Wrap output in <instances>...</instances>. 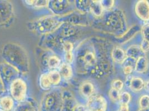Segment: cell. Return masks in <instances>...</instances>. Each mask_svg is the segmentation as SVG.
<instances>
[{
    "label": "cell",
    "mask_w": 149,
    "mask_h": 111,
    "mask_svg": "<svg viewBox=\"0 0 149 111\" xmlns=\"http://www.w3.org/2000/svg\"><path fill=\"white\" fill-rule=\"evenodd\" d=\"M137 111H149V108H144V109L140 108Z\"/></svg>",
    "instance_id": "cell-41"
},
{
    "label": "cell",
    "mask_w": 149,
    "mask_h": 111,
    "mask_svg": "<svg viewBox=\"0 0 149 111\" xmlns=\"http://www.w3.org/2000/svg\"><path fill=\"white\" fill-rule=\"evenodd\" d=\"M86 106L88 111H106L107 102L104 97L96 94L88 99Z\"/></svg>",
    "instance_id": "cell-11"
},
{
    "label": "cell",
    "mask_w": 149,
    "mask_h": 111,
    "mask_svg": "<svg viewBox=\"0 0 149 111\" xmlns=\"http://www.w3.org/2000/svg\"><path fill=\"white\" fill-rule=\"evenodd\" d=\"M120 91L113 88H111L109 92V96L110 99L113 102L118 101L120 96Z\"/></svg>",
    "instance_id": "cell-33"
},
{
    "label": "cell",
    "mask_w": 149,
    "mask_h": 111,
    "mask_svg": "<svg viewBox=\"0 0 149 111\" xmlns=\"http://www.w3.org/2000/svg\"><path fill=\"white\" fill-rule=\"evenodd\" d=\"M74 44L70 41H65L62 44V56L64 53L68 52H74Z\"/></svg>",
    "instance_id": "cell-30"
},
{
    "label": "cell",
    "mask_w": 149,
    "mask_h": 111,
    "mask_svg": "<svg viewBox=\"0 0 149 111\" xmlns=\"http://www.w3.org/2000/svg\"><path fill=\"white\" fill-rule=\"evenodd\" d=\"M131 100V96L130 94L127 92H124L120 94L119 102L120 104L129 105Z\"/></svg>",
    "instance_id": "cell-29"
},
{
    "label": "cell",
    "mask_w": 149,
    "mask_h": 111,
    "mask_svg": "<svg viewBox=\"0 0 149 111\" xmlns=\"http://www.w3.org/2000/svg\"><path fill=\"white\" fill-rule=\"evenodd\" d=\"M145 82L140 77H132L129 87L134 92H140L144 88Z\"/></svg>",
    "instance_id": "cell-26"
},
{
    "label": "cell",
    "mask_w": 149,
    "mask_h": 111,
    "mask_svg": "<svg viewBox=\"0 0 149 111\" xmlns=\"http://www.w3.org/2000/svg\"><path fill=\"white\" fill-rule=\"evenodd\" d=\"M8 92L17 104L24 102L29 97L26 82L19 77L11 83Z\"/></svg>",
    "instance_id": "cell-6"
},
{
    "label": "cell",
    "mask_w": 149,
    "mask_h": 111,
    "mask_svg": "<svg viewBox=\"0 0 149 111\" xmlns=\"http://www.w3.org/2000/svg\"><path fill=\"white\" fill-rule=\"evenodd\" d=\"M74 52H65L62 56V61L67 63L70 65H72L74 62Z\"/></svg>",
    "instance_id": "cell-28"
},
{
    "label": "cell",
    "mask_w": 149,
    "mask_h": 111,
    "mask_svg": "<svg viewBox=\"0 0 149 111\" xmlns=\"http://www.w3.org/2000/svg\"><path fill=\"white\" fill-rule=\"evenodd\" d=\"M63 23L62 17L51 14L29 22L27 27L31 32L42 36L54 32Z\"/></svg>",
    "instance_id": "cell-4"
},
{
    "label": "cell",
    "mask_w": 149,
    "mask_h": 111,
    "mask_svg": "<svg viewBox=\"0 0 149 111\" xmlns=\"http://www.w3.org/2000/svg\"><path fill=\"white\" fill-rule=\"evenodd\" d=\"M45 51L41 59V64L44 69L43 72L58 69L63 62L61 58L50 51Z\"/></svg>",
    "instance_id": "cell-10"
},
{
    "label": "cell",
    "mask_w": 149,
    "mask_h": 111,
    "mask_svg": "<svg viewBox=\"0 0 149 111\" xmlns=\"http://www.w3.org/2000/svg\"><path fill=\"white\" fill-rule=\"evenodd\" d=\"M15 11L10 1L0 0V27H8L14 21Z\"/></svg>",
    "instance_id": "cell-9"
},
{
    "label": "cell",
    "mask_w": 149,
    "mask_h": 111,
    "mask_svg": "<svg viewBox=\"0 0 149 111\" xmlns=\"http://www.w3.org/2000/svg\"><path fill=\"white\" fill-rule=\"evenodd\" d=\"M73 111H88L86 105L77 103L75 105Z\"/></svg>",
    "instance_id": "cell-37"
},
{
    "label": "cell",
    "mask_w": 149,
    "mask_h": 111,
    "mask_svg": "<svg viewBox=\"0 0 149 111\" xmlns=\"http://www.w3.org/2000/svg\"><path fill=\"white\" fill-rule=\"evenodd\" d=\"M21 74L16 68L11 65L4 61L0 63V80L7 92L11 83L19 78Z\"/></svg>",
    "instance_id": "cell-8"
},
{
    "label": "cell",
    "mask_w": 149,
    "mask_h": 111,
    "mask_svg": "<svg viewBox=\"0 0 149 111\" xmlns=\"http://www.w3.org/2000/svg\"><path fill=\"white\" fill-rule=\"evenodd\" d=\"M78 102L72 93L68 90L63 91V104L61 111H73Z\"/></svg>",
    "instance_id": "cell-14"
},
{
    "label": "cell",
    "mask_w": 149,
    "mask_h": 111,
    "mask_svg": "<svg viewBox=\"0 0 149 111\" xmlns=\"http://www.w3.org/2000/svg\"><path fill=\"white\" fill-rule=\"evenodd\" d=\"M63 91L61 87H58L45 93L39 104L40 111H61Z\"/></svg>",
    "instance_id": "cell-5"
},
{
    "label": "cell",
    "mask_w": 149,
    "mask_h": 111,
    "mask_svg": "<svg viewBox=\"0 0 149 111\" xmlns=\"http://www.w3.org/2000/svg\"><path fill=\"white\" fill-rule=\"evenodd\" d=\"M17 103L9 93L6 92L0 96V110L3 111H15Z\"/></svg>",
    "instance_id": "cell-13"
},
{
    "label": "cell",
    "mask_w": 149,
    "mask_h": 111,
    "mask_svg": "<svg viewBox=\"0 0 149 111\" xmlns=\"http://www.w3.org/2000/svg\"><path fill=\"white\" fill-rule=\"evenodd\" d=\"M58 70L62 77V80L68 81L70 80L74 76V69L71 65L67 63L62 62Z\"/></svg>",
    "instance_id": "cell-18"
},
{
    "label": "cell",
    "mask_w": 149,
    "mask_h": 111,
    "mask_svg": "<svg viewBox=\"0 0 149 111\" xmlns=\"http://www.w3.org/2000/svg\"><path fill=\"white\" fill-rule=\"evenodd\" d=\"M91 1L87 0L74 1V2L76 10L82 13L90 12Z\"/></svg>",
    "instance_id": "cell-23"
},
{
    "label": "cell",
    "mask_w": 149,
    "mask_h": 111,
    "mask_svg": "<svg viewBox=\"0 0 149 111\" xmlns=\"http://www.w3.org/2000/svg\"><path fill=\"white\" fill-rule=\"evenodd\" d=\"M45 73L47 80L52 88L61 87L60 85L62 82V77L58 69L51 70L47 72H45Z\"/></svg>",
    "instance_id": "cell-17"
},
{
    "label": "cell",
    "mask_w": 149,
    "mask_h": 111,
    "mask_svg": "<svg viewBox=\"0 0 149 111\" xmlns=\"http://www.w3.org/2000/svg\"><path fill=\"white\" fill-rule=\"evenodd\" d=\"M22 2H24L25 6L37 10L47 8L49 3L47 0H25Z\"/></svg>",
    "instance_id": "cell-21"
},
{
    "label": "cell",
    "mask_w": 149,
    "mask_h": 111,
    "mask_svg": "<svg viewBox=\"0 0 149 111\" xmlns=\"http://www.w3.org/2000/svg\"><path fill=\"white\" fill-rule=\"evenodd\" d=\"M126 54L127 57H130L137 60L139 57L144 56V53L141 51L140 46L132 45L126 51Z\"/></svg>",
    "instance_id": "cell-24"
},
{
    "label": "cell",
    "mask_w": 149,
    "mask_h": 111,
    "mask_svg": "<svg viewBox=\"0 0 149 111\" xmlns=\"http://www.w3.org/2000/svg\"><path fill=\"white\" fill-rule=\"evenodd\" d=\"M1 56L4 62L16 68L21 74H27L30 69L29 55L25 48L19 43L7 42L1 49Z\"/></svg>",
    "instance_id": "cell-2"
},
{
    "label": "cell",
    "mask_w": 149,
    "mask_h": 111,
    "mask_svg": "<svg viewBox=\"0 0 149 111\" xmlns=\"http://www.w3.org/2000/svg\"><path fill=\"white\" fill-rule=\"evenodd\" d=\"M104 8L100 1H91L90 5V12L97 18L100 17L104 13Z\"/></svg>",
    "instance_id": "cell-25"
},
{
    "label": "cell",
    "mask_w": 149,
    "mask_h": 111,
    "mask_svg": "<svg viewBox=\"0 0 149 111\" xmlns=\"http://www.w3.org/2000/svg\"><path fill=\"white\" fill-rule=\"evenodd\" d=\"M141 32L143 35V39L149 42V24L143 25L141 28Z\"/></svg>",
    "instance_id": "cell-35"
},
{
    "label": "cell",
    "mask_w": 149,
    "mask_h": 111,
    "mask_svg": "<svg viewBox=\"0 0 149 111\" xmlns=\"http://www.w3.org/2000/svg\"><path fill=\"white\" fill-rule=\"evenodd\" d=\"M111 57L115 62L123 64L127 58V56L124 49L118 46H115L112 49Z\"/></svg>",
    "instance_id": "cell-19"
},
{
    "label": "cell",
    "mask_w": 149,
    "mask_h": 111,
    "mask_svg": "<svg viewBox=\"0 0 149 111\" xmlns=\"http://www.w3.org/2000/svg\"><path fill=\"white\" fill-rule=\"evenodd\" d=\"M97 23L96 25L97 27H100L104 31L110 32H125L126 22L124 14L120 10H108L102 15L97 18Z\"/></svg>",
    "instance_id": "cell-3"
},
{
    "label": "cell",
    "mask_w": 149,
    "mask_h": 111,
    "mask_svg": "<svg viewBox=\"0 0 149 111\" xmlns=\"http://www.w3.org/2000/svg\"><path fill=\"white\" fill-rule=\"evenodd\" d=\"M47 8L55 16H65L76 10L74 2L68 0H50Z\"/></svg>",
    "instance_id": "cell-7"
},
{
    "label": "cell",
    "mask_w": 149,
    "mask_h": 111,
    "mask_svg": "<svg viewBox=\"0 0 149 111\" xmlns=\"http://www.w3.org/2000/svg\"><path fill=\"white\" fill-rule=\"evenodd\" d=\"M74 53V68L76 74H89L97 76L104 74L98 63L99 60L106 61L105 58L99 59L96 49L93 41L87 40L81 42L76 49Z\"/></svg>",
    "instance_id": "cell-1"
},
{
    "label": "cell",
    "mask_w": 149,
    "mask_h": 111,
    "mask_svg": "<svg viewBox=\"0 0 149 111\" xmlns=\"http://www.w3.org/2000/svg\"><path fill=\"white\" fill-rule=\"evenodd\" d=\"M0 111H2V110H0Z\"/></svg>",
    "instance_id": "cell-42"
},
{
    "label": "cell",
    "mask_w": 149,
    "mask_h": 111,
    "mask_svg": "<svg viewBox=\"0 0 149 111\" xmlns=\"http://www.w3.org/2000/svg\"><path fill=\"white\" fill-rule=\"evenodd\" d=\"M139 105L141 109L149 108V96L143 95L139 99Z\"/></svg>",
    "instance_id": "cell-31"
},
{
    "label": "cell",
    "mask_w": 149,
    "mask_h": 111,
    "mask_svg": "<svg viewBox=\"0 0 149 111\" xmlns=\"http://www.w3.org/2000/svg\"><path fill=\"white\" fill-rule=\"evenodd\" d=\"M149 67V61L147 57L145 56L139 57L136 61L135 70L139 74L146 72Z\"/></svg>",
    "instance_id": "cell-20"
},
{
    "label": "cell",
    "mask_w": 149,
    "mask_h": 111,
    "mask_svg": "<svg viewBox=\"0 0 149 111\" xmlns=\"http://www.w3.org/2000/svg\"><path fill=\"white\" fill-rule=\"evenodd\" d=\"M140 47L141 51L145 53L149 51V42L146 40L143 39L141 43L140 46Z\"/></svg>",
    "instance_id": "cell-36"
},
{
    "label": "cell",
    "mask_w": 149,
    "mask_h": 111,
    "mask_svg": "<svg viewBox=\"0 0 149 111\" xmlns=\"http://www.w3.org/2000/svg\"><path fill=\"white\" fill-rule=\"evenodd\" d=\"M15 111H40L36 101L29 97L24 102L17 105Z\"/></svg>",
    "instance_id": "cell-15"
},
{
    "label": "cell",
    "mask_w": 149,
    "mask_h": 111,
    "mask_svg": "<svg viewBox=\"0 0 149 111\" xmlns=\"http://www.w3.org/2000/svg\"><path fill=\"white\" fill-rule=\"evenodd\" d=\"M111 86L112 88H113L116 90H118L119 91H121L124 88V84L122 80L117 79V80H115L112 82Z\"/></svg>",
    "instance_id": "cell-34"
},
{
    "label": "cell",
    "mask_w": 149,
    "mask_h": 111,
    "mask_svg": "<svg viewBox=\"0 0 149 111\" xmlns=\"http://www.w3.org/2000/svg\"><path fill=\"white\" fill-rule=\"evenodd\" d=\"M39 86L42 90L45 91H48L52 88L47 80L45 72H42L39 77Z\"/></svg>",
    "instance_id": "cell-27"
},
{
    "label": "cell",
    "mask_w": 149,
    "mask_h": 111,
    "mask_svg": "<svg viewBox=\"0 0 149 111\" xmlns=\"http://www.w3.org/2000/svg\"><path fill=\"white\" fill-rule=\"evenodd\" d=\"M101 6L106 11L110 10L115 5V1L113 0H102L100 1Z\"/></svg>",
    "instance_id": "cell-32"
},
{
    "label": "cell",
    "mask_w": 149,
    "mask_h": 111,
    "mask_svg": "<svg viewBox=\"0 0 149 111\" xmlns=\"http://www.w3.org/2000/svg\"><path fill=\"white\" fill-rule=\"evenodd\" d=\"M135 12L137 16L143 21H149V2L146 0H140L135 6Z\"/></svg>",
    "instance_id": "cell-12"
},
{
    "label": "cell",
    "mask_w": 149,
    "mask_h": 111,
    "mask_svg": "<svg viewBox=\"0 0 149 111\" xmlns=\"http://www.w3.org/2000/svg\"><path fill=\"white\" fill-rule=\"evenodd\" d=\"M144 88H145V89H146L147 91H149V80L146 81V82H145Z\"/></svg>",
    "instance_id": "cell-40"
},
{
    "label": "cell",
    "mask_w": 149,
    "mask_h": 111,
    "mask_svg": "<svg viewBox=\"0 0 149 111\" xmlns=\"http://www.w3.org/2000/svg\"><path fill=\"white\" fill-rule=\"evenodd\" d=\"M118 111H129V105L120 104Z\"/></svg>",
    "instance_id": "cell-38"
},
{
    "label": "cell",
    "mask_w": 149,
    "mask_h": 111,
    "mask_svg": "<svg viewBox=\"0 0 149 111\" xmlns=\"http://www.w3.org/2000/svg\"><path fill=\"white\" fill-rule=\"evenodd\" d=\"M95 87L93 83L89 81H84L79 87V93L84 99H89L93 95Z\"/></svg>",
    "instance_id": "cell-16"
},
{
    "label": "cell",
    "mask_w": 149,
    "mask_h": 111,
    "mask_svg": "<svg viewBox=\"0 0 149 111\" xmlns=\"http://www.w3.org/2000/svg\"><path fill=\"white\" fill-rule=\"evenodd\" d=\"M140 30H141V28L139 26L134 25L128 28L122 35L118 36V38L123 43H125L134 37Z\"/></svg>",
    "instance_id": "cell-22"
},
{
    "label": "cell",
    "mask_w": 149,
    "mask_h": 111,
    "mask_svg": "<svg viewBox=\"0 0 149 111\" xmlns=\"http://www.w3.org/2000/svg\"><path fill=\"white\" fill-rule=\"evenodd\" d=\"M6 92H6V91L5 87L3 86V85L2 84L1 80H0V96Z\"/></svg>",
    "instance_id": "cell-39"
}]
</instances>
